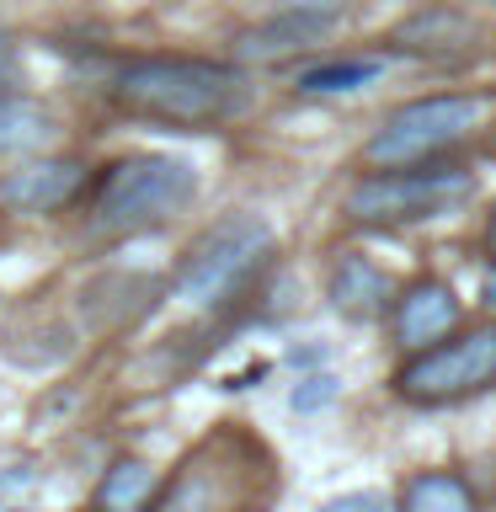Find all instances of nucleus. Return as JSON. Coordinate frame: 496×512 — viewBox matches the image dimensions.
I'll return each mask as SVG.
<instances>
[{
    "instance_id": "obj_1",
    "label": "nucleus",
    "mask_w": 496,
    "mask_h": 512,
    "mask_svg": "<svg viewBox=\"0 0 496 512\" xmlns=\"http://www.w3.org/2000/svg\"><path fill=\"white\" fill-rule=\"evenodd\" d=\"M112 102L144 123L208 128L246 107V75L214 59H128L112 75Z\"/></svg>"
},
{
    "instance_id": "obj_2",
    "label": "nucleus",
    "mask_w": 496,
    "mask_h": 512,
    "mask_svg": "<svg viewBox=\"0 0 496 512\" xmlns=\"http://www.w3.org/2000/svg\"><path fill=\"white\" fill-rule=\"evenodd\" d=\"M198 198V171L182 155H123L91 182L86 192V235L91 240H123L144 235L155 224L176 219Z\"/></svg>"
},
{
    "instance_id": "obj_3",
    "label": "nucleus",
    "mask_w": 496,
    "mask_h": 512,
    "mask_svg": "<svg viewBox=\"0 0 496 512\" xmlns=\"http://www.w3.org/2000/svg\"><path fill=\"white\" fill-rule=\"evenodd\" d=\"M272 251H278V240H272L267 219H256V214L219 219L182 256L171 288H176V299L198 304V310H230V304L251 299V288H262Z\"/></svg>"
},
{
    "instance_id": "obj_4",
    "label": "nucleus",
    "mask_w": 496,
    "mask_h": 512,
    "mask_svg": "<svg viewBox=\"0 0 496 512\" xmlns=\"http://www.w3.org/2000/svg\"><path fill=\"white\" fill-rule=\"evenodd\" d=\"M475 198V176L464 166H400V171H368L347 192V219L352 224H416V219H443L459 214Z\"/></svg>"
},
{
    "instance_id": "obj_5",
    "label": "nucleus",
    "mask_w": 496,
    "mask_h": 512,
    "mask_svg": "<svg viewBox=\"0 0 496 512\" xmlns=\"http://www.w3.org/2000/svg\"><path fill=\"white\" fill-rule=\"evenodd\" d=\"M480 123V96H422L384 118V128L363 144L368 171H400L443 160Z\"/></svg>"
},
{
    "instance_id": "obj_6",
    "label": "nucleus",
    "mask_w": 496,
    "mask_h": 512,
    "mask_svg": "<svg viewBox=\"0 0 496 512\" xmlns=\"http://www.w3.org/2000/svg\"><path fill=\"white\" fill-rule=\"evenodd\" d=\"M496 384V326H470L411 352L395 374V395L411 406H454Z\"/></svg>"
},
{
    "instance_id": "obj_7",
    "label": "nucleus",
    "mask_w": 496,
    "mask_h": 512,
    "mask_svg": "<svg viewBox=\"0 0 496 512\" xmlns=\"http://www.w3.org/2000/svg\"><path fill=\"white\" fill-rule=\"evenodd\" d=\"M86 166L80 160H38L11 176H0V208L16 219H38V214H59L86 192Z\"/></svg>"
},
{
    "instance_id": "obj_8",
    "label": "nucleus",
    "mask_w": 496,
    "mask_h": 512,
    "mask_svg": "<svg viewBox=\"0 0 496 512\" xmlns=\"http://www.w3.org/2000/svg\"><path fill=\"white\" fill-rule=\"evenodd\" d=\"M454 326H459V299L438 278H416L400 299H390V331L406 352L443 342V336H454Z\"/></svg>"
},
{
    "instance_id": "obj_9",
    "label": "nucleus",
    "mask_w": 496,
    "mask_h": 512,
    "mask_svg": "<svg viewBox=\"0 0 496 512\" xmlns=\"http://www.w3.org/2000/svg\"><path fill=\"white\" fill-rule=\"evenodd\" d=\"M336 22H342V11L336 6H288L278 16H267L262 27H251L246 38H240V54L246 59H283V54H299V48H315L326 43Z\"/></svg>"
},
{
    "instance_id": "obj_10",
    "label": "nucleus",
    "mask_w": 496,
    "mask_h": 512,
    "mask_svg": "<svg viewBox=\"0 0 496 512\" xmlns=\"http://www.w3.org/2000/svg\"><path fill=\"white\" fill-rule=\"evenodd\" d=\"M331 304L347 320H374L390 310V278L358 251H342L331 267Z\"/></svg>"
},
{
    "instance_id": "obj_11",
    "label": "nucleus",
    "mask_w": 496,
    "mask_h": 512,
    "mask_svg": "<svg viewBox=\"0 0 496 512\" xmlns=\"http://www.w3.org/2000/svg\"><path fill=\"white\" fill-rule=\"evenodd\" d=\"M155 491L160 480L150 464L139 459H118L96 486V512H155Z\"/></svg>"
},
{
    "instance_id": "obj_12",
    "label": "nucleus",
    "mask_w": 496,
    "mask_h": 512,
    "mask_svg": "<svg viewBox=\"0 0 496 512\" xmlns=\"http://www.w3.org/2000/svg\"><path fill=\"white\" fill-rule=\"evenodd\" d=\"M470 22H464L459 11H422L411 16L406 27H395V48H406V54H448V48H464L470 43Z\"/></svg>"
},
{
    "instance_id": "obj_13",
    "label": "nucleus",
    "mask_w": 496,
    "mask_h": 512,
    "mask_svg": "<svg viewBox=\"0 0 496 512\" xmlns=\"http://www.w3.org/2000/svg\"><path fill=\"white\" fill-rule=\"evenodd\" d=\"M384 75V59H331V64H310L299 70V91L304 96H347L363 91Z\"/></svg>"
},
{
    "instance_id": "obj_14",
    "label": "nucleus",
    "mask_w": 496,
    "mask_h": 512,
    "mask_svg": "<svg viewBox=\"0 0 496 512\" xmlns=\"http://www.w3.org/2000/svg\"><path fill=\"white\" fill-rule=\"evenodd\" d=\"M400 512H475V491L459 475H416Z\"/></svg>"
},
{
    "instance_id": "obj_15",
    "label": "nucleus",
    "mask_w": 496,
    "mask_h": 512,
    "mask_svg": "<svg viewBox=\"0 0 496 512\" xmlns=\"http://www.w3.org/2000/svg\"><path fill=\"white\" fill-rule=\"evenodd\" d=\"M48 139V118L22 96H0V150H32Z\"/></svg>"
},
{
    "instance_id": "obj_16",
    "label": "nucleus",
    "mask_w": 496,
    "mask_h": 512,
    "mask_svg": "<svg viewBox=\"0 0 496 512\" xmlns=\"http://www.w3.org/2000/svg\"><path fill=\"white\" fill-rule=\"evenodd\" d=\"M331 400H336V379L331 374H310V379H299V390L288 395V406L310 416V411H326Z\"/></svg>"
},
{
    "instance_id": "obj_17",
    "label": "nucleus",
    "mask_w": 496,
    "mask_h": 512,
    "mask_svg": "<svg viewBox=\"0 0 496 512\" xmlns=\"http://www.w3.org/2000/svg\"><path fill=\"white\" fill-rule=\"evenodd\" d=\"M320 512H395V507L374 491H347V496H336V502H326Z\"/></svg>"
},
{
    "instance_id": "obj_18",
    "label": "nucleus",
    "mask_w": 496,
    "mask_h": 512,
    "mask_svg": "<svg viewBox=\"0 0 496 512\" xmlns=\"http://www.w3.org/2000/svg\"><path fill=\"white\" fill-rule=\"evenodd\" d=\"M0 96H22V59L6 38H0Z\"/></svg>"
},
{
    "instance_id": "obj_19",
    "label": "nucleus",
    "mask_w": 496,
    "mask_h": 512,
    "mask_svg": "<svg viewBox=\"0 0 496 512\" xmlns=\"http://www.w3.org/2000/svg\"><path fill=\"white\" fill-rule=\"evenodd\" d=\"M486 251H491V262H496V208H491V224H486Z\"/></svg>"
}]
</instances>
